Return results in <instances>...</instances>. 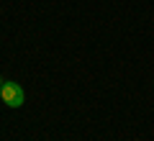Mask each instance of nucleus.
Listing matches in <instances>:
<instances>
[{
	"instance_id": "nucleus-2",
	"label": "nucleus",
	"mask_w": 154,
	"mask_h": 141,
	"mask_svg": "<svg viewBox=\"0 0 154 141\" xmlns=\"http://www.w3.org/2000/svg\"><path fill=\"white\" fill-rule=\"evenodd\" d=\"M3 82H5V80H3V77H0V90H3Z\"/></svg>"
},
{
	"instance_id": "nucleus-1",
	"label": "nucleus",
	"mask_w": 154,
	"mask_h": 141,
	"mask_svg": "<svg viewBox=\"0 0 154 141\" xmlns=\"http://www.w3.org/2000/svg\"><path fill=\"white\" fill-rule=\"evenodd\" d=\"M0 98L8 108H21L26 103V92L18 82H3V90H0Z\"/></svg>"
}]
</instances>
